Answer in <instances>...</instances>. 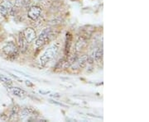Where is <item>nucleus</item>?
I'll list each match as a JSON object with an SVG mask.
<instances>
[{"instance_id": "ddd939ff", "label": "nucleus", "mask_w": 149, "mask_h": 122, "mask_svg": "<svg viewBox=\"0 0 149 122\" xmlns=\"http://www.w3.org/2000/svg\"><path fill=\"white\" fill-rule=\"evenodd\" d=\"M0 80H1L3 83H4L6 85H8V86H11V85L13 84V81H12V79H10L8 78V77H6V76H3V75H1V76H0Z\"/></svg>"}, {"instance_id": "9b49d317", "label": "nucleus", "mask_w": 149, "mask_h": 122, "mask_svg": "<svg viewBox=\"0 0 149 122\" xmlns=\"http://www.w3.org/2000/svg\"><path fill=\"white\" fill-rule=\"evenodd\" d=\"M70 45H71V35L70 33H66V41H65V53L66 55L69 54Z\"/></svg>"}, {"instance_id": "dca6fc26", "label": "nucleus", "mask_w": 149, "mask_h": 122, "mask_svg": "<svg viewBox=\"0 0 149 122\" xmlns=\"http://www.w3.org/2000/svg\"><path fill=\"white\" fill-rule=\"evenodd\" d=\"M72 1H76V0H72Z\"/></svg>"}, {"instance_id": "4468645a", "label": "nucleus", "mask_w": 149, "mask_h": 122, "mask_svg": "<svg viewBox=\"0 0 149 122\" xmlns=\"http://www.w3.org/2000/svg\"><path fill=\"white\" fill-rule=\"evenodd\" d=\"M0 14H2L3 16L4 17H7L8 15V12L7 8L3 4H1V3H0Z\"/></svg>"}, {"instance_id": "f8f14e48", "label": "nucleus", "mask_w": 149, "mask_h": 122, "mask_svg": "<svg viewBox=\"0 0 149 122\" xmlns=\"http://www.w3.org/2000/svg\"><path fill=\"white\" fill-rule=\"evenodd\" d=\"M32 111L31 108H24L22 111V112L20 113V119H22V120H24V119H26V118H27V117L29 116H31L32 113Z\"/></svg>"}, {"instance_id": "423d86ee", "label": "nucleus", "mask_w": 149, "mask_h": 122, "mask_svg": "<svg viewBox=\"0 0 149 122\" xmlns=\"http://www.w3.org/2000/svg\"><path fill=\"white\" fill-rule=\"evenodd\" d=\"M18 46H19V50L22 53L25 54L28 50V43L27 41L25 40V38L23 37L22 34L19 36L18 37Z\"/></svg>"}, {"instance_id": "0eeeda50", "label": "nucleus", "mask_w": 149, "mask_h": 122, "mask_svg": "<svg viewBox=\"0 0 149 122\" xmlns=\"http://www.w3.org/2000/svg\"><path fill=\"white\" fill-rule=\"evenodd\" d=\"M86 45H87V38L85 37H80V39L77 41V42L75 44V51H76V53L80 52L86 46Z\"/></svg>"}, {"instance_id": "9d476101", "label": "nucleus", "mask_w": 149, "mask_h": 122, "mask_svg": "<svg viewBox=\"0 0 149 122\" xmlns=\"http://www.w3.org/2000/svg\"><path fill=\"white\" fill-rule=\"evenodd\" d=\"M92 58L94 59V60H95L96 62H98V63H100V61H102V59H103V49L99 48L96 50H95L93 52V54H92Z\"/></svg>"}, {"instance_id": "1a4fd4ad", "label": "nucleus", "mask_w": 149, "mask_h": 122, "mask_svg": "<svg viewBox=\"0 0 149 122\" xmlns=\"http://www.w3.org/2000/svg\"><path fill=\"white\" fill-rule=\"evenodd\" d=\"M88 58H89V56L85 54V55H83V56H81V57L76 59L75 62H76V64L80 69H83L86 66V64H88Z\"/></svg>"}, {"instance_id": "20e7f679", "label": "nucleus", "mask_w": 149, "mask_h": 122, "mask_svg": "<svg viewBox=\"0 0 149 122\" xmlns=\"http://www.w3.org/2000/svg\"><path fill=\"white\" fill-rule=\"evenodd\" d=\"M42 14V8L38 6H32L27 10V17L32 20L37 21Z\"/></svg>"}, {"instance_id": "2eb2a0df", "label": "nucleus", "mask_w": 149, "mask_h": 122, "mask_svg": "<svg viewBox=\"0 0 149 122\" xmlns=\"http://www.w3.org/2000/svg\"><path fill=\"white\" fill-rule=\"evenodd\" d=\"M23 3H24V1L23 0H16V2H15V5L16 7H21L22 4H23Z\"/></svg>"}, {"instance_id": "f257e3e1", "label": "nucleus", "mask_w": 149, "mask_h": 122, "mask_svg": "<svg viewBox=\"0 0 149 122\" xmlns=\"http://www.w3.org/2000/svg\"><path fill=\"white\" fill-rule=\"evenodd\" d=\"M59 46L57 44H54L52 45H51L48 49H47V50L43 53V54L40 58V62H41L42 65L45 66L51 60H52L55 58V56L57 54Z\"/></svg>"}, {"instance_id": "6e6552de", "label": "nucleus", "mask_w": 149, "mask_h": 122, "mask_svg": "<svg viewBox=\"0 0 149 122\" xmlns=\"http://www.w3.org/2000/svg\"><path fill=\"white\" fill-rule=\"evenodd\" d=\"M9 90H10L11 93L13 95L16 96L17 97H20V98H23L27 96V92L21 88H10L9 87Z\"/></svg>"}, {"instance_id": "7ed1b4c3", "label": "nucleus", "mask_w": 149, "mask_h": 122, "mask_svg": "<svg viewBox=\"0 0 149 122\" xmlns=\"http://www.w3.org/2000/svg\"><path fill=\"white\" fill-rule=\"evenodd\" d=\"M2 51L8 57H15L18 54V48L13 42H8L4 45Z\"/></svg>"}, {"instance_id": "f03ea898", "label": "nucleus", "mask_w": 149, "mask_h": 122, "mask_svg": "<svg viewBox=\"0 0 149 122\" xmlns=\"http://www.w3.org/2000/svg\"><path fill=\"white\" fill-rule=\"evenodd\" d=\"M51 37H52V29L45 28L42 32L40 33L39 37H37V41L35 42L36 47L39 48L45 45L51 40Z\"/></svg>"}, {"instance_id": "39448f33", "label": "nucleus", "mask_w": 149, "mask_h": 122, "mask_svg": "<svg viewBox=\"0 0 149 122\" xmlns=\"http://www.w3.org/2000/svg\"><path fill=\"white\" fill-rule=\"evenodd\" d=\"M22 36L27 41V42L29 44V43H32L35 41V39L37 38V33L32 27H27L22 32Z\"/></svg>"}]
</instances>
